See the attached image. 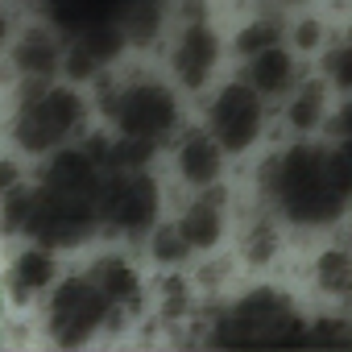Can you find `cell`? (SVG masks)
<instances>
[{
	"label": "cell",
	"instance_id": "obj_24",
	"mask_svg": "<svg viewBox=\"0 0 352 352\" xmlns=\"http://www.w3.org/2000/svg\"><path fill=\"white\" fill-rule=\"evenodd\" d=\"M21 187V174H17V166L5 157V153H0V199H5L9 191H17Z\"/></svg>",
	"mask_w": 352,
	"mask_h": 352
},
{
	"label": "cell",
	"instance_id": "obj_3",
	"mask_svg": "<svg viewBox=\"0 0 352 352\" xmlns=\"http://www.w3.org/2000/svg\"><path fill=\"white\" fill-rule=\"evenodd\" d=\"M104 116L116 124V133L157 145L179 124V104L157 79H129L104 91Z\"/></svg>",
	"mask_w": 352,
	"mask_h": 352
},
{
	"label": "cell",
	"instance_id": "obj_14",
	"mask_svg": "<svg viewBox=\"0 0 352 352\" xmlns=\"http://www.w3.org/2000/svg\"><path fill=\"white\" fill-rule=\"evenodd\" d=\"M174 228H179V236L187 241V249H212L224 236V199H216V195L191 199Z\"/></svg>",
	"mask_w": 352,
	"mask_h": 352
},
{
	"label": "cell",
	"instance_id": "obj_27",
	"mask_svg": "<svg viewBox=\"0 0 352 352\" xmlns=\"http://www.w3.org/2000/svg\"><path fill=\"white\" fill-rule=\"evenodd\" d=\"M348 46H352V25H348Z\"/></svg>",
	"mask_w": 352,
	"mask_h": 352
},
{
	"label": "cell",
	"instance_id": "obj_18",
	"mask_svg": "<svg viewBox=\"0 0 352 352\" xmlns=\"http://www.w3.org/2000/svg\"><path fill=\"white\" fill-rule=\"evenodd\" d=\"M315 282L327 290V294H348L352 290V253L344 249H327L315 265Z\"/></svg>",
	"mask_w": 352,
	"mask_h": 352
},
{
	"label": "cell",
	"instance_id": "obj_21",
	"mask_svg": "<svg viewBox=\"0 0 352 352\" xmlns=\"http://www.w3.org/2000/svg\"><path fill=\"white\" fill-rule=\"evenodd\" d=\"M331 157V174H336V183L344 187V195L352 199V137H340L336 149H327Z\"/></svg>",
	"mask_w": 352,
	"mask_h": 352
},
{
	"label": "cell",
	"instance_id": "obj_15",
	"mask_svg": "<svg viewBox=\"0 0 352 352\" xmlns=\"http://www.w3.org/2000/svg\"><path fill=\"white\" fill-rule=\"evenodd\" d=\"M63 46L50 30H30L21 34V42L13 46V67L25 75V79H50L58 67H63Z\"/></svg>",
	"mask_w": 352,
	"mask_h": 352
},
{
	"label": "cell",
	"instance_id": "obj_13",
	"mask_svg": "<svg viewBox=\"0 0 352 352\" xmlns=\"http://www.w3.org/2000/svg\"><path fill=\"white\" fill-rule=\"evenodd\" d=\"M174 166H179L183 174V183L191 187H212L220 179V170H224V145L208 133V129H191L183 141H179V153H174Z\"/></svg>",
	"mask_w": 352,
	"mask_h": 352
},
{
	"label": "cell",
	"instance_id": "obj_25",
	"mask_svg": "<svg viewBox=\"0 0 352 352\" xmlns=\"http://www.w3.org/2000/svg\"><path fill=\"white\" fill-rule=\"evenodd\" d=\"M331 129H336L340 137H352V100H348V104L331 116Z\"/></svg>",
	"mask_w": 352,
	"mask_h": 352
},
{
	"label": "cell",
	"instance_id": "obj_29",
	"mask_svg": "<svg viewBox=\"0 0 352 352\" xmlns=\"http://www.w3.org/2000/svg\"><path fill=\"white\" fill-rule=\"evenodd\" d=\"M290 5H298V0H290Z\"/></svg>",
	"mask_w": 352,
	"mask_h": 352
},
{
	"label": "cell",
	"instance_id": "obj_5",
	"mask_svg": "<svg viewBox=\"0 0 352 352\" xmlns=\"http://www.w3.org/2000/svg\"><path fill=\"white\" fill-rule=\"evenodd\" d=\"M100 228L120 236H141L157 220V183L145 170H108L96 195Z\"/></svg>",
	"mask_w": 352,
	"mask_h": 352
},
{
	"label": "cell",
	"instance_id": "obj_16",
	"mask_svg": "<svg viewBox=\"0 0 352 352\" xmlns=\"http://www.w3.org/2000/svg\"><path fill=\"white\" fill-rule=\"evenodd\" d=\"M50 286H54V257L46 253V245L42 249H25V253L13 257V265H9V294L17 302H30V298H38Z\"/></svg>",
	"mask_w": 352,
	"mask_h": 352
},
{
	"label": "cell",
	"instance_id": "obj_28",
	"mask_svg": "<svg viewBox=\"0 0 352 352\" xmlns=\"http://www.w3.org/2000/svg\"><path fill=\"white\" fill-rule=\"evenodd\" d=\"M348 253H352V232H348Z\"/></svg>",
	"mask_w": 352,
	"mask_h": 352
},
{
	"label": "cell",
	"instance_id": "obj_10",
	"mask_svg": "<svg viewBox=\"0 0 352 352\" xmlns=\"http://www.w3.org/2000/svg\"><path fill=\"white\" fill-rule=\"evenodd\" d=\"M124 42L129 38H124L120 21H104V25L79 30L75 42H71V50H67V58H63V67H67L71 79H96L108 63H116V54H120Z\"/></svg>",
	"mask_w": 352,
	"mask_h": 352
},
{
	"label": "cell",
	"instance_id": "obj_17",
	"mask_svg": "<svg viewBox=\"0 0 352 352\" xmlns=\"http://www.w3.org/2000/svg\"><path fill=\"white\" fill-rule=\"evenodd\" d=\"M91 282H96L100 294L112 302V311H129V307H137V298H141V278H137V270H133L129 261H120V257L96 261V265H91Z\"/></svg>",
	"mask_w": 352,
	"mask_h": 352
},
{
	"label": "cell",
	"instance_id": "obj_19",
	"mask_svg": "<svg viewBox=\"0 0 352 352\" xmlns=\"http://www.w3.org/2000/svg\"><path fill=\"white\" fill-rule=\"evenodd\" d=\"M286 116H290L294 129H315L323 120V91H319V83L294 87L290 100H286Z\"/></svg>",
	"mask_w": 352,
	"mask_h": 352
},
{
	"label": "cell",
	"instance_id": "obj_8",
	"mask_svg": "<svg viewBox=\"0 0 352 352\" xmlns=\"http://www.w3.org/2000/svg\"><path fill=\"white\" fill-rule=\"evenodd\" d=\"M265 129V100L241 79V83H228L212 96L208 104V133L224 145V153H241L249 149Z\"/></svg>",
	"mask_w": 352,
	"mask_h": 352
},
{
	"label": "cell",
	"instance_id": "obj_9",
	"mask_svg": "<svg viewBox=\"0 0 352 352\" xmlns=\"http://www.w3.org/2000/svg\"><path fill=\"white\" fill-rule=\"evenodd\" d=\"M170 67L187 91H199L220 67V38L212 34V25L204 21L183 25V34L174 38V50H170Z\"/></svg>",
	"mask_w": 352,
	"mask_h": 352
},
{
	"label": "cell",
	"instance_id": "obj_1",
	"mask_svg": "<svg viewBox=\"0 0 352 352\" xmlns=\"http://www.w3.org/2000/svg\"><path fill=\"white\" fill-rule=\"evenodd\" d=\"M265 195L278 216L298 228H323L340 220L348 195L331 174V157L319 145H290L265 166Z\"/></svg>",
	"mask_w": 352,
	"mask_h": 352
},
{
	"label": "cell",
	"instance_id": "obj_23",
	"mask_svg": "<svg viewBox=\"0 0 352 352\" xmlns=\"http://www.w3.org/2000/svg\"><path fill=\"white\" fill-rule=\"evenodd\" d=\"M278 42V30L274 25H249L245 34H241V54H257V50H265V46H274Z\"/></svg>",
	"mask_w": 352,
	"mask_h": 352
},
{
	"label": "cell",
	"instance_id": "obj_26",
	"mask_svg": "<svg viewBox=\"0 0 352 352\" xmlns=\"http://www.w3.org/2000/svg\"><path fill=\"white\" fill-rule=\"evenodd\" d=\"M5 38H9V17L0 13V46H5Z\"/></svg>",
	"mask_w": 352,
	"mask_h": 352
},
{
	"label": "cell",
	"instance_id": "obj_2",
	"mask_svg": "<svg viewBox=\"0 0 352 352\" xmlns=\"http://www.w3.org/2000/svg\"><path fill=\"white\" fill-rule=\"evenodd\" d=\"M83 124V100L71 87H50L46 79H34L21 108L13 112V141L25 153H54L67 145V137Z\"/></svg>",
	"mask_w": 352,
	"mask_h": 352
},
{
	"label": "cell",
	"instance_id": "obj_4",
	"mask_svg": "<svg viewBox=\"0 0 352 352\" xmlns=\"http://www.w3.org/2000/svg\"><path fill=\"white\" fill-rule=\"evenodd\" d=\"M216 340L220 344H302L307 331L290 298L274 290H253L224 315V323L216 327Z\"/></svg>",
	"mask_w": 352,
	"mask_h": 352
},
{
	"label": "cell",
	"instance_id": "obj_12",
	"mask_svg": "<svg viewBox=\"0 0 352 352\" xmlns=\"http://www.w3.org/2000/svg\"><path fill=\"white\" fill-rule=\"evenodd\" d=\"M245 83L261 96V100H278V96H290L294 83H298V63L294 54L274 42L257 54H245Z\"/></svg>",
	"mask_w": 352,
	"mask_h": 352
},
{
	"label": "cell",
	"instance_id": "obj_7",
	"mask_svg": "<svg viewBox=\"0 0 352 352\" xmlns=\"http://www.w3.org/2000/svg\"><path fill=\"white\" fill-rule=\"evenodd\" d=\"M96 228H100L96 199L58 195V191H46V187L34 191V216H30L25 232L38 245H46V249H71V245H83Z\"/></svg>",
	"mask_w": 352,
	"mask_h": 352
},
{
	"label": "cell",
	"instance_id": "obj_11",
	"mask_svg": "<svg viewBox=\"0 0 352 352\" xmlns=\"http://www.w3.org/2000/svg\"><path fill=\"white\" fill-rule=\"evenodd\" d=\"M100 183H104V166L87 153V149H58L42 174V187L46 191H58V195H83V199H96L100 195Z\"/></svg>",
	"mask_w": 352,
	"mask_h": 352
},
{
	"label": "cell",
	"instance_id": "obj_22",
	"mask_svg": "<svg viewBox=\"0 0 352 352\" xmlns=\"http://www.w3.org/2000/svg\"><path fill=\"white\" fill-rule=\"evenodd\" d=\"M327 75H331L336 87L352 91V46H340V50L327 54Z\"/></svg>",
	"mask_w": 352,
	"mask_h": 352
},
{
	"label": "cell",
	"instance_id": "obj_6",
	"mask_svg": "<svg viewBox=\"0 0 352 352\" xmlns=\"http://www.w3.org/2000/svg\"><path fill=\"white\" fill-rule=\"evenodd\" d=\"M112 315V302L100 294V286L91 282V274L83 278H63L58 286H50V302H46V327L54 336V344L63 348H75V344H87L104 319Z\"/></svg>",
	"mask_w": 352,
	"mask_h": 352
},
{
	"label": "cell",
	"instance_id": "obj_20",
	"mask_svg": "<svg viewBox=\"0 0 352 352\" xmlns=\"http://www.w3.org/2000/svg\"><path fill=\"white\" fill-rule=\"evenodd\" d=\"M191 249H187V241L179 236V228H162V232H153V257L157 261H166V265H174V261H183Z\"/></svg>",
	"mask_w": 352,
	"mask_h": 352
}]
</instances>
